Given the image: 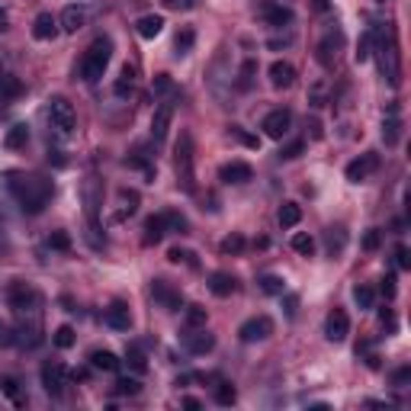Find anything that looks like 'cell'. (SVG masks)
Returning a JSON list of instances; mask_svg holds the SVG:
<instances>
[{"label": "cell", "mask_w": 411, "mask_h": 411, "mask_svg": "<svg viewBox=\"0 0 411 411\" xmlns=\"http://www.w3.org/2000/svg\"><path fill=\"white\" fill-rule=\"evenodd\" d=\"M299 219H302V209L296 203H283L280 206V225H283V228H296Z\"/></svg>", "instance_id": "30"}, {"label": "cell", "mask_w": 411, "mask_h": 411, "mask_svg": "<svg viewBox=\"0 0 411 411\" xmlns=\"http://www.w3.org/2000/svg\"><path fill=\"white\" fill-rule=\"evenodd\" d=\"M116 215H112V222H126L129 215H135V209H139V193L135 190H119L116 193Z\"/></svg>", "instance_id": "17"}, {"label": "cell", "mask_w": 411, "mask_h": 411, "mask_svg": "<svg viewBox=\"0 0 411 411\" xmlns=\"http://www.w3.org/2000/svg\"><path fill=\"white\" fill-rule=\"evenodd\" d=\"M254 74H257V61H244V65H241V81H238V84H241V87H251Z\"/></svg>", "instance_id": "48"}, {"label": "cell", "mask_w": 411, "mask_h": 411, "mask_svg": "<svg viewBox=\"0 0 411 411\" xmlns=\"http://www.w3.org/2000/svg\"><path fill=\"white\" fill-rule=\"evenodd\" d=\"M110 58H112V42L110 39H94L90 42V48L84 52V58H81V77L84 81H100L103 74H106V68H110Z\"/></svg>", "instance_id": "4"}, {"label": "cell", "mask_w": 411, "mask_h": 411, "mask_svg": "<svg viewBox=\"0 0 411 411\" xmlns=\"http://www.w3.org/2000/svg\"><path fill=\"white\" fill-rule=\"evenodd\" d=\"M395 261H399V267H402V270H408V267H411L408 248H399V251H395Z\"/></svg>", "instance_id": "55"}, {"label": "cell", "mask_w": 411, "mask_h": 411, "mask_svg": "<svg viewBox=\"0 0 411 411\" xmlns=\"http://www.w3.org/2000/svg\"><path fill=\"white\" fill-rule=\"evenodd\" d=\"M399 135H402L399 106H389V112H385V122H383V139H385V145H395V141H399Z\"/></svg>", "instance_id": "23"}, {"label": "cell", "mask_w": 411, "mask_h": 411, "mask_svg": "<svg viewBox=\"0 0 411 411\" xmlns=\"http://www.w3.org/2000/svg\"><path fill=\"white\" fill-rule=\"evenodd\" d=\"M0 389H3V395H10V402H13V405L26 402V399H23V392H19V383L13 379V376H0Z\"/></svg>", "instance_id": "32"}, {"label": "cell", "mask_w": 411, "mask_h": 411, "mask_svg": "<svg viewBox=\"0 0 411 411\" xmlns=\"http://www.w3.org/2000/svg\"><path fill=\"white\" fill-rule=\"evenodd\" d=\"M383 292H385V299H392L395 296V277H385L383 280Z\"/></svg>", "instance_id": "56"}, {"label": "cell", "mask_w": 411, "mask_h": 411, "mask_svg": "<svg viewBox=\"0 0 411 411\" xmlns=\"http://www.w3.org/2000/svg\"><path fill=\"white\" fill-rule=\"evenodd\" d=\"M263 19L270 26H286V23H292V10L280 7V3H270V7H263Z\"/></svg>", "instance_id": "28"}, {"label": "cell", "mask_w": 411, "mask_h": 411, "mask_svg": "<svg viewBox=\"0 0 411 411\" xmlns=\"http://www.w3.org/2000/svg\"><path fill=\"white\" fill-rule=\"evenodd\" d=\"M164 3H170V7H183V10L197 7V0H164Z\"/></svg>", "instance_id": "57"}, {"label": "cell", "mask_w": 411, "mask_h": 411, "mask_svg": "<svg viewBox=\"0 0 411 411\" xmlns=\"http://www.w3.org/2000/svg\"><path fill=\"white\" fill-rule=\"evenodd\" d=\"M370 36H373V55H376V61H379V71H383V77L395 87L399 77H402V58H399V42H395L392 23H379Z\"/></svg>", "instance_id": "1"}, {"label": "cell", "mask_w": 411, "mask_h": 411, "mask_svg": "<svg viewBox=\"0 0 411 411\" xmlns=\"http://www.w3.org/2000/svg\"><path fill=\"white\" fill-rule=\"evenodd\" d=\"M363 248H366V251H376V248H379V232H376V228H373V232H366Z\"/></svg>", "instance_id": "54"}, {"label": "cell", "mask_w": 411, "mask_h": 411, "mask_svg": "<svg viewBox=\"0 0 411 411\" xmlns=\"http://www.w3.org/2000/svg\"><path fill=\"white\" fill-rule=\"evenodd\" d=\"M90 366L103 370V373H116V370H119V357L112 354V350H94V354H90Z\"/></svg>", "instance_id": "26"}, {"label": "cell", "mask_w": 411, "mask_h": 411, "mask_svg": "<svg viewBox=\"0 0 411 411\" xmlns=\"http://www.w3.org/2000/svg\"><path fill=\"white\" fill-rule=\"evenodd\" d=\"M139 389H141V383H139V379H132V376H126V379L116 383V392H119V395H135Z\"/></svg>", "instance_id": "46"}, {"label": "cell", "mask_w": 411, "mask_h": 411, "mask_svg": "<svg viewBox=\"0 0 411 411\" xmlns=\"http://www.w3.org/2000/svg\"><path fill=\"white\" fill-rule=\"evenodd\" d=\"M347 334H350V318H347L344 308H334V312L328 315V321H325V337L331 341V344H341Z\"/></svg>", "instance_id": "11"}, {"label": "cell", "mask_w": 411, "mask_h": 411, "mask_svg": "<svg viewBox=\"0 0 411 411\" xmlns=\"http://www.w3.org/2000/svg\"><path fill=\"white\" fill-rule=\"evenodd\" d=\"M290 126H292V112L290 110H273V112H267L263 122H261L263 135H267V139H277V141L290 135Z\"/></svg>", "instance_id": "8"}, {"label": "cell", "mask_w": 411, "mask_h": 411, "mask_svg": "<svg viewBox=\"0 0 411 411\" xmlns=\"http://www.w3.org/2000/svg\"><path fill=\"white\" fill-rule=\"evenodd\" d=\"M10 308L17 315H39V292L29 286H13L10 290Z\"/></svg>", "instance_id": "9"}, {"label": "cell", "mask_w": 411, "mask_h": 411, "mask_svg": "<svg viewBox=\"0 0 411 411\" xmlns=\"http://www.w3.org/2000/svg\"><path fill=\"white\" fill-rule=\"evenodd\" d=\"M238 251H244V238L241 234H228L222 241V254H238Z\"/></svg>", "instance_id": "45"}, {"label": "cell", "mask_w": 411, "mask_h": 411, "mask_svg": "<svg viewBox=\"0 0 411 411\" xmlns=\"http://www.w3.org/2000/svg\"><path fill=\"white\" fill-rule=\"evenodd\" d=\"M151 296L161 302V308H168V312H180V308H183L180 292L174 290L168 280H154V283H151Z\"/></svg>", "instance_id": "12"}, {"label": "cell", "mask_w": 411, "mask_h": 411, "mask_svg": "<svg viewBox=\"0 0 411 411\" xmlns=\"http://www.w3.org/2000/svg\"><path fill=\"white\" fill-rule=\"evenodd\" d=\"M84 203H87V215H90V228H100V225H97V206H100V199H97V183L94 180H87L84 183Z\"/></svg>", "instance_id": "29"}, {"label": "cell", "mask_w": 411, "mask_h": 411, "mask_svg": "<svg viewBox=\"0 0 411 411\" xmlns=\"http://www.w3.org/2000/svg\"><path fill=\"white\" fill-rule=\"evenodd\" d=\"M10 190H13L17 203L23 206V212L29 215H39L52 199V180L39 177V174H29V177L19 174V177L10 180Z\"/></svg>", "instance_id": "2"}, {"label": "cell", "mask_w": 411, "mask_h": 411, "mask_svg": "<svg viewBox=\"0 0 411 411\" xmlns=\"http://www.w3.org/2000/svg\"><path fill=\"white\" fill-rule=\"evenodd\" d=\"M135 29H139L141 39H154V36H161V29H164V17H161V13H145V17L135 23Z\"/></svg>", "instance_id": "22"}, {"label": "cell", "mask_w": 411, "mask_h": 411, "mask_svg": "<svg viewBox=\"0 0 411 411\" xmlns=\"http://www.w3.org/2000/svg\"><path fill=\"white\" fill-rule=\"evenodd\" d=\"M183 347H187L190 354H197V357H203V354H209L215 347V337L206 331V328H193L187 337H183Z\"/></svg>", "instance_id": "14"}, {"label": "cell", "mask_w": 411, "mask_h": 411, "mask_svg": "<svg viewBox=\"0 0 411 411\" xmlns=\"http://www.w3.org/2000/svg\"><path fill=\"white\" fill-rule=\"evenodd\" d=\"M261 290L267 292V296H283V290H286V283H283L280 277H273V273H267V277H261Z\"/></svg>", "instance_id": "37"}, {"label": "cell", "mask_w": 411, "mask_h": 411, "mask_svg": "<svg viewBox=\"0 0 411 411\" xmlns=\"http://www.w3.org/2000/svg\"><path fill=\"white\" fill-rule=\"evenodd\" d=\"M23 94V81L13 74H0V103H10Z\"/></svg>", "instance_id": "27"}, {"label": "cell", "mask_w": 411, "mask_h": 411, "mask_svg": "<svg viewBox=\"0 0 411 411\" xmlns=\"http://www.w3.org/2000/svg\"><path fill=\"white\" fill-rule=\"evenodd\" d=\"M376 168H379V154H376V151H366V154H360V158H354L347 164L344 174L350 183H363V180H370L376 174Z\"/></svg>", "instance_id": "7"}, {"label": "cell", "mask_w": 411, "mask_h": 411, "mask_svg": "<svg viewBox=\"0 0 411 411\" xmlns=\"http://www.w3.org/2000/svg\"><path fill=\"white\" fill-rule=\"evenodd\" d=\"M170 119H174V103H161L154 110V119H151V139L154 141H164L168 139V129H170Z\"/></svg>", "instance_id": "13"}, {"label": "cell", "mask_w": 411, "mask_h": 411, "mask_svg": "<svg viewBox=\"0 0 411 411\" xmlns=\"http://www.w3.org/2000/svg\"><path fill=\"white\" fill-rule=\"evenodd\" d=\"M103 321H106L110 328H116V331H129V328H132L129 305H126V302H112V305L106 308V315H103Z\"/></svg>", "instance_id": "16"}, {"label": "cell", "mask_w": 411, "mask_h": 411, "mask_svg": "<svg viewBox=\"0 0 411 411\" xmlns=\"http://www.w3.org/2000/svg\"><path fill=\"white\" fill-rule=\"evenodd\" d=\"M58 26L65 29V32H77V29L87 26V10L84 7H65L61 19H58Z\"/></svg>", "instance_id": "21"}, {"label": "cell", "mask_w": 411, "mask_h": 411, "mask_svg": "<svg viewBox=\"0 0 411 411\" xmlns=\"http://www.w3.org/2000/svg\"><path fill=\"white\" fill-rule=\"evenodd\" d=\"M408 383V370H399V373H395V385H405Z\"/></svg>", "instance_id": "58"}, {"label": "cell", "mask_w": 411, "mask_h": 411, "mask_svg": "<svg viewBox=\"0 0 411 411\" xmlns=\"http://www.w3.org/2000/svg\"><path fill=\"white\" fill-rule=\"evenodd\" d=\"M209 290H212V296L225 299V296H232V292L238 290V280H234L232 273L219 270V273H212V277H209Z\"/></svg>", "instance_id": "19"}, {"label": "cell", "mask_w": 411, "mask_h": 411, "mask_svg": "<svg viewBox=\"0 0 411 411\" xmlns=\"http://www.w3.org/2000/svg\"><path fill=\"white\" fill-rule=\"evenodd\" d=\"M302 148H305V141H290L286 148H280V158H299Z\"/></svg>", "instance_id": "52"}, {"label": "cell", "mask_w": 411, "mask_h": 411, "mask_svg": "<svg viewBox=\"0 0 411 411\" xmlns=\"http://www.w3.org/2000/svg\"><path fill=\"white\" fill-rule=\"evenodd\" d=\"M32 36L39 39V42H48V39L58 36V19L52 17V13H39L36 23H32Z\"/></svg>", "instance_id": "20"}, {"label": "cell", "mask_w": 411, "mask_h": 411, "mask_svg": "<svg viewBox=\"0 0 411 411\" xmlns=\"http://www.w3.org/2000/svg\"><path fill=\"white\" fill-rule=\"evenodd\" d=\"M68 379H71V376H68L65 363H58V360H48V363L42 366V385H46L48 395H65Z\"/></svg>", "instance_id": "6"}, {"label": "cell", "mask_w": 411, "mask_h": 411, "mask_svg": "<svg viewBox=\"0 0 411 411\" xmlns=\"http://www.w3.org/2000/svg\"><path fill=\"white\" fill-rule=\"evenodd\" d=\"M52 341H55V347L68 350V347L74 344V328H71V325H61V328L55 331V334H52Z\"/></svg>", "instance_id": "39"}, {"label": "cell", "mask_w": 411, "mask_h": 411, "mask_svg": "<svg viewBox=\"0 0 411 411\" xmlns=\"http://www.w3.org/2000/svg\"><path fill=\"white\" fill-rule=\"evenodd\" d=\"M273 334V321L267 315H257V318H248L241 328H238V337L244 344H254V341H263V337Z\"/></svg>", "instance_id": "10"}, {"label": "cell", "mask_w": 411, "mask_h": 411, "mask_svg": "<svg viewBox=\"0 0 411 411\" xmlns=\"http://www.w3.org/2000/svg\"><path fill=\"white\" fill-rule=\"evenodd\" d=\"M292 81H296V68H292L290 61H273L270 65V84L277 87V90H286V87H292Z\"/></svg>", "instance_id": "18"}, {"label": "cell", "mask_w": 411, "mask_h": 411, "mask_svg": "<svg viewBox=\"0 0 411 411\" xmlns=\"http://www.w3.org/2000/svg\"><path fill=\"white\" fill-rule=\"evenodd\" d=\"M13 344V328L7 321H0V347H10Z\"/></svg>", "instance_id": "53"}, {"label": "cell", "mask_w": 411, "mask_h": 411, "mask_svg": "<svg viewBox=\"0 0 411 411\" xmlns=\"http://www.w3.org/2000/svg\"><path fill=\"white\" fill-rule=\"evenodd\" d=\"M164 222H168V232H187V219L183 215H177V212H164Z\"/></svg>", "instance_id": "43"}, {"label": "cell", "mask_w": 411, "mask_h": 411, "mask_svg": "<svg viewBox=\"0 0 411 411\" xmlns=\"http://www.w3.org/2000/svg\"><path fill=\"white\" fill-rule=\"evenodd\" d=\"M341 46V32H331V36L318 46V58H321V65H331V48Z\"/></svg>", "instance_id": "36"}, {"label": "cell", "mask_w": 411, "mask_h": 411, "mask_svg": "<svg viewBox=\"0 0 411 411\" xmlns=\"http://www.w3.org/2000/svg\"><path fill=\"white\" fill-rule=\"evenodd\" d=\"M254 177L251 164H244V161H232V164H222L219 168V180L222 183H248Z\"/></svg>", "instance_id": "15"}, {"label": "cell", "mask_w": 411, "mask_h": 411, "mask_svg": "<svg viewBox=\"0 0 411 411\" xmlns=\"http://www.w3.org/2000/svg\"><path fill=\"white\" fill-rule=\"evenodd\" d=\"M286 312H290V315H296V299H292V296L286 299Z\"/></svg>", "instance_id": "60"}, {"label": "cell", "mask_w": 411, "mask_h": 411, "mask_svg": "<svg viewBox=\"0 0 411 411\" xmlns=\"http://www.w3.org/2000/svg\"><path fill=\"white\" fill-rule=\"evenodd\" d=\"M126 360H129V366H132V370H135V373H145V370H148V363H145V354H141L139 347H132V350H129V357H126Z\"/></svg>", "instance_id": "44"}, {"label": "cell", "mask_w": 411, "mask_h": 411, "mask_svg": "<svg viewBox=\"0 0 411 411\" xmlns=\"http://www.w3.org/2000/svg\"><path fill=\"white\" fill-rule=\"evenodd\" d=\"M193 42H197V32H193V29H180L177 39H174V48H177V55H187L190 48H193Z\"/></svg>", "instance_id": "35"}, {"label": "cell", "mask_w": 411, "mask_h": 411, "mask_svg": "<svg viewBox=\"0 0 411 411\" xmlns=\"http://www.w3.org/2000/svg\"><path fill=\"white\" fill-rule=\"evenodd\" d=\"M234 399H238V392H234L232 383H219V385H215V402H219V405H234Z\"/></svg>", "instance_id": "40"}, {"label": "cell", "mask_w": 411, "mask_h": 411, "mask_svg": "<svg viewBox=\"0 0 411 411\" xmlns=\"http://www.w3.org/2000/svg\"><path fill=\"white\" fill-rule=\"evenodd\" d=\"M183 408H190V411H199V408H203V405H199L197 399H183Z\"/></svg>", "instance_id": "59"}, {"label": "cell", "mask_w": 411, "mask_h": 411, "mask_svg": "<svg viewBox=\"0 0 411 411\" xmlns=\"http://www.w3.org/2000/svg\"><path fill=\"white\" fill-rule=\"evenodd\" d=\"M187 325L190 328H203L206 325V308L203 305H190L187 308Z\"/></svg>", "instance_id": "42"}, {"label": "cell", "mask_w": 411, "mask_h": 411, "mask_svg": "<svg viewBox=\"0 0 411 411\" xmlns=\"http://www.w3.org/2000/svg\"><path fill=\"white\" fill-rule=\"evenodd\" d=\"M174 174H177L180 190H187V193L197 190V154H193L190 132H180L177 145H174Z\"/></svg>", "instance_id": "3"}, {"label": "cell", "mask_w": 411, "mask_h": 411, "mask_svg": "<svg viewBox=\"0 0 411 411\" xmlns=\"http://www.w3.org/2000/svg\"><path fill=\"white\" fill-rule=\"evenodd\" d=\"M164 234H168V222H164V212L145 219V238H141V241H145V244H158Z\"/></svg>", "instance_id": "24"}, {"label": "cell", "mask_w": 411, "mask_h": 411, "mask_svg": "<svg viewBox=\"0 0 411 411\" xmlns=\"http://www.w3.org/2000/svg\"><path fill=\"white\" fill-rule=\"evenodd\" d=\"M48 244H52L55 251H68V248H71V238H68L65 232H52V238H48Z\"/></svg>", "instance_id": "49"}, {"label": "cell", "mask_w": 411, "mask_h": 411, "mask_svg": "<svg viewBox=\"0 0 411 411\" xmlns=\"http://www.w3.org/2000/svg\"><path fill=\"white\" fill-rule=\"evenodd\" d=\"M168 261H170V263H190V267H197V254L187 251V248H170V251H168Z\"/></svg>", "instance_id": "38"}, {"label": "cell", "mask_w": 411, "mask_h": 411, "mask_svg": "<svg viewBox=\"0 0 411 411\" xmlns=\"http://www.w3.org/2000/svg\"><path fill=\"white\" fill-rule=\"evenodd\" d=\"M292 251L302 254V257H312V251H315V238H312V234H305V232L292 234Z\"/></svg>", "instance_id": "31"}, {"label": "cell", "mask_w": 411, "mask_h": 411, "mask_svg": "<svg viewBox=\"0 0 411 411\" xmlns=\"http://www.w3.org/2000/svg\"><path fill=\"white\" fill-rule=\"evenodd\" d=\"M325 241H328V251H331V254H341V251H344V244H347L344 228H328Z\"/></svg>", "instance_id": "33"}, {"label": "cell", "mask_w": 411, "mask_h": 411, "mask_svg": "<svg viewBox=\"0 0 411 411\" xmlns=\"http://www.w3.org/2000/svg\"><path fill=\"white\" fill-rule=\"evenodd\" d=\"M373 55V36H370V32H366L363 39H360V48H357V61H360V65H363L366 58Z\"/></svg>", "instance_id": "47"}, {"label": "cell", "mask_w": 411, "mask_h": 411, "mask_svg": "<svg viewBox=\"0 0 411 411\" xmlns=\"http://www.w3.org/2000/svg\"><path fill=\"white\" fill-rule=\"evenodd\" d=\"M26 141H29L26 126H13V129L7 132V148H26Z\"/></svg>", "instance_id": "34"}, {"label": "cell", "mask_w": 411, "mask_h": 411, "mask_svg": "<svg viewBox=\"0 0 411 411\" xmlns=\"http://www.w3.org/2000/svg\"><path fill=\"white\" fill-rule=\"evenodd\" d=\"M232 135L241 141V145H248V148H257V139H254V135H248L241 126H232Z\"/></svg>", "instance_id": "51"}, {"label": "cell", "mask_w": 411, "mask_h": 411, "mask_svg": "<svg viewBox=\"0 0 411 411\" xmlns=\"http://www.w3.org/2000/svg\"><path fill=\"white\" fill-rule=\"evenodd\" d=\"M170 90H174L170 74H158V77H154V94H170Z\"/></svg>", "instance_id": "50"}, {"label": "cell", "mask_w": 411, "mask_h": 411, "mask_svg": "<svg viewBox=\"0 0 411 411\" xmlns=\"http://www.w3.org/2000/svg\"><path fill=\"white\" fill-rule=\"evenodd\" d=\"M373 299H376V292L370 290V286H357L354 290V302L360 308H373Z\"/></svg>", "instance_id": "41"}, {"label": "cell", "mask_w": 411, "mask_h": 411, "mask_svg": "<svg viewBox=\"0 0 411 411\" xmlns=\"http://www.w3.org/2000/svg\"><path fill=\"white\" fill-rule=\"evenodd\" d=\"M48 122H52V132H55L58 139H68L74 132V106L65 97L48 100Z\"/></svg>", "instance_id": "5"}, {"label": "cell", "mask_w": 411, "mask_h": 411, "mask_svg": "<svg viewBox=\"0 0 411 411\" xmlns=\"http://www.w3.org/2000/svg\"><path fill=\"white\" fill-rule=\"evenodd\" d=\"M3 29H7V13L0 10V32H3Z\"/></svg>", "instance_id": "61"}, {"label": "cell", "mask_w": 411, "mask_h": 411, "mask_svg": "<svg viewBox=\"0 0 411 411\" xmlns=\"http://www.w3.org/2000/svg\"><path fill=\"white\" fill-rule=\"evenodd\" d=\"M112 90H116V97L119 100H129L132 94H135V68H122V74L116 77V84H112Z\"/></svg>", "instance_id": "25"}]
</instances>
